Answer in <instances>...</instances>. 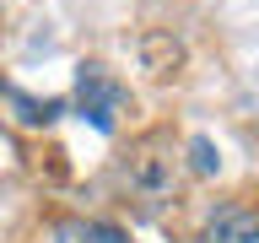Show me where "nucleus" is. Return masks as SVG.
Segmentation results:
<instances>
[{
  "label": "nucleus",
  "instance_id": "2",
  "mask_svg": "<svg viewBox=\"0 0 259 243\" xmlns=\"http://www.w3.org/2000/svg\"><path fill=\"white\" fill-rule=\"evenodd\" d=\"M119 103H124V87H119L103 65H81V81H76V108H81V119H92V125L108 135Z\"/></svg>",
  "mask_w": 259,
  "mask_h": 243
},
{
  "label": "nucleus",
  "instance_id": "3",
  "mask_svg": "<svg viewBox=\"0 0 259 243\" xmlns=\"http://www.w3.org/2000/svg\"><path fill=\"white\" fill-rule=\"evenodd\" d=\"M200 243H259V206L248 200H227L205 216Z\"/></svg>",
  "mask_w": 259,
  "mask_h": 243
},
{
  "label": "nucleus",
  "instance_id": "4",
  "mask_svg": "<svg viewBox=\"0 0 259 243\" xmlns=\"http://www.w3.org/2000/svg\"><path fill=\"white\" fill-rule=\"evenodd\" d=\"M54 243H130L124 238V227H113V222H60L54 227Z\"/></svg>",
  "mask_w": 259,
  "mask_h": 243
},
{
  "label": "nucleus",
  "instance_id": "1",
  "mask_svg": "<svg viewBox=\"0 0 259 243\" xmlns=\"http://www.w3.org/2000/svg\"><path fill=\"white\" fill-rule=\"evenodd\" d=\"M173 189H178V157L167 151L162 135H146L135 146V157L124 162V194L151 216V211H162L173 200Z\"/></svg>",
  "mask_w": 259,
  "mask_h": 243
},
{
  "label": "nucleus",
  "instance_id": "5",
  "mask_svg": "<svg viewBox=\"0 0 259 243\" xmlns=\"http://www.w3.org/2000/svg\"><path fill=\"white\" fill-rule=\"evenodd\" d=\"M189 151H194V168H200V173H216V168H222V157L210 151L205 135H200V141H189Z\"/></svg>",
  "mask_w": 259,
  "mask_h": 243
}]
</instances>
